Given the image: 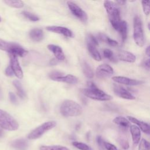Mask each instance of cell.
<instances>
[{
	"label": "cell",
	"instance_id": "6da1fadb",
	"mask_svg": "<svg viewBox=\"0 0 150 150\" xmlns=\"http://www.w3.org/2000/svg\"><path fill=\"white\" fill-rule=\"evenodd\" d=\"M87 88L83 89L82 92L84 96L98 101H109L112 100V97L98 88L92 81L87 82Z\"/></svg>",
	"mask_w": 150,
	"mask_h": 150
},
{
	"label": "cell",
	"instance_id": "7a4b0ae2",
	"mask_svg": "<svg viewBox=\"0 0 150 150\" xmlns=\"http://www.w3.org/2000/svg\"><path fill=\"white\" fill-rule=\"evenodd\" d=\"M104 6L105 8L112 27L114 29L118 30L121 21L120 9L117 4L111 1H105L104 2Z\"/></svg>",
	"mask_w": 150,
	"mask_h": 150
},
{
	"label": "cell",
	"instance_id": "3957f363",
	"mask_svg": "<svg viewBox=\"0 0 150 150\" xmlns=\"http://www.w3.org/2000/svg\"><path fill=\"white\" fill-rule=\"evenodd\" d=\"M60 112L64 117H76L82 113L83 109L81 105L76 101L66 100L60 105Z\"/></svg>",
	"mask_w": 150,
	"mask_h": 150
},
{
	"label": "cell",
	"instance_id": "277c9868",
	"mask_svg": "<svg viewBox=\"0 0 150 150\" xmlns=\"http://www.w3.org/2000/svg\"><path fill=\"white\" fill-rule=\"evenodd\" d=\"M0 50L8 52L11 54L23 57L28 54V51L23 49L19 45L13 43L6 42L0 39Z\"/></svg>",
	"mask_w": 150,
	"mask_h": 150
},
{
	"label": "cell",
	"instance_id": "5b68a950",
	"mask_svg": "<svg viewBox=\"0 0 150 150\" xmlns=\"http://www.w3.org/2000/svg\"><path fill=\"white\" fill-rule=\"evenodd\" d=\"M0 126L6 130L15 131L19 128V124L9 113L0 109Z\"/></svg>",
	"mask_w": 150,
	"mask_h": 150
},
{
	"label": "cell",
	"instance_id": "8992f818",
	"mask_svg": "<svg viewBox=\"0 0 150 150\" xmlns=\"http://www.w3.org/2000/svg\"><path fill=\"white\" fill-rule=\"evenodd\" d=\"M134 39L135 43L139 47H142L145 43L144 34L142 23L138 16L134 19Z\"/></svg>",
	"mask_w": 150,
	"mask_h": 150
},
{
	"label": "cell",
	"instance_id": "52a82bcc",
	"mask_svg": "<svg viewBox=\"0 0 150 150\" xmlns=\"http://www.w3.org/2000/svg\"><path fill=\"white\" fill-rule=\"evenodd\" d=\"M56 125V122L54 121L45 122L32 130L28 135L29 139H36L41 137L46 132L53 128Z\"/></svg>",
	"mask_w": 150,
	"mask_h": 150
},
{
	"label": "cell",
	"instance_id": "ba28073f",
	"mask_svg": "<svg viewBox=\"0 0 150 150\" xmlns=\"http://www.w3.org/2000/svg\"><path fill=\"white\" fill-rule=\"evenodd\" d=\"M67 5L73 15H74L83 22H87L88 19L87 13L80 6L71 1H67Z\"/></svg>",
	"mask_w": 150,
	"mask_h": 150
},
{
	"label": "cell",
	"instance_id": "9c48e42d",
	"mask_svg": "<svg viewBox=\"0 0 150 150\" xmlns=\"http://www.w3.org/2000/svg\"><path fill=\"white\" fill-rule=\"evenodd\" d=\"M10 63L11 68L13 71V74L18 78L22 79L23 76L22 70L20 66L18 57L16 56L13 54L10 55Z\"/></svg>",
	"mask_w": 150,
	"mask_h": 150
},
{
	"label": "cell",
	"instance_id": "30bf717a",
	"mask_svg": "<svg viewBox=\"0 0 150 150\" xmlns=\"http://www.w3.org/2000/svg\"><path fill=\"white\" fill-rule=\"evenodd\" d=\"M113 73L114 70L112 67L107 64H102L96 69V75L100 79L108 77Z\"/></svg>",
	"mask_w": 150,
	"mask_h": 150
},
{
	"label": "cell",
	"instance_id": "8fae6325",
	"mask_svg": "<svg viewBox=\"0 0 150 150\" xmlns=\"http://www.w3.org/2000/svg\"><path fill=\"white\" fill-rule=\"evenodd\" d=\"M112 79L113 81H114L117 83L124 84L127 86H137V85L141 84L142 83H144L143 81L132 79L126 77H123V76H114L112 77Z\"/></svg>",
	"mask_w": 150,
	"mask_h": 150
},
{
	"label": "cell",
	"instance_id": "7c38bea8",
	"mask_svg": "<svg viewBox=\"0 0 150 150\" xmlns=\"http://www.w3.org/2000/svg\"><path fill=\"white\" fill-rule=\"evenodd\" d=\"M113 90L115 94L118 97L127 100H134L135 97L124 87L118 84H114Z\"/></svg>",
	"mask_w": 150,
	"mask_h": 150
},
{
	"label": "cell",
	"instance_id": "4fadbf2b",
	"mask_svg": "<svg viewBox=\"0 0 150 150\" xmlns=\"http://www.w3.org/2000/svg\"><path fill=\"white\" fill-rule=\"evenodd\" d=\"M46 29L50 32L62 34L66 37H72V32L67 28L59 26H49L46 27Z\"/></svg>",
	"mask_w": 150,
	"mask_h": 150
},
{
	"label": "cell",
	"instance_id": "5bb4252c",
	"mask_svg": "<svg viewBox=\"0 0 150 150\" xmlns=\"http://www.w3.org/2000/svg\"><path fill=\"white\" fill-rule=\"evenodd\" d=\"M127 118L129 121L136 124L137 127L139 129H141L144 132H145L146 134H149V132H150L149 125L147 123L139 121L138 119L131 116H128Z\"/></svg>",
	"mask_w": 150,
	"mask_h": 150
},
{
	"label": "cell",
	"instance_id": "9a60e30c",
	"mask_svg": "<svg viewBox=\"0 0 150 150\" xmlns=\"http://www.w3.org/2000/svg\"><path fill=\"white\" fill-rule=\"evenodd\" d=\"M47 47L54 54V56L58 60L62 61L64 59V54L62 49L60 46L53 44H49L47 45Z\"/></svg>",
	"mask_w": 150,
	"mask_h": 150
},
{
	"label": "cell",
	"instance_id": "2e32d148",
	"mask_svg": "<svg viewBox=\"0 0 150 150\" xmlns=\"http://www.w3.org/2000/svg\"><path fill=\"white\" fill-rule=\"evenodd\" d=\"M118 58L120 60L129 63H134L136 60V57L134 54L125 50H120L118 53Z\"/></svg>",
	"mask_w": 150,
	"mask_h": 150
},
{
	"label": "cell",
	"instance_id": "e0dca14e",
	"mask_svg": "<svg viewBox=\"0 0 150 150\" xmlns=\"http://www.w3.org/2000/svg\"><path fill=\"white\" fill-rule=\"evenodd\" d=\"M87 45L88 50L91 57L96 61H100L101 60V56L96 47V45L89 42H87Z\"/></svg>",
	"mask_w": 150,
	"mask_h": 150
},
{
	"label": "cell",
	"instance_id": "ac0fdd59",
	"mask_svg": "<svg viewBox=\"0 0 150 150\" xmlns=\"http://www.w3.org/2000/svg\"><path fill=\"white\" fill-rule=\"evenodd\" d=\"M130 132L132 135V141L134 145H137L141 139V131L140 129L135 125H131L129 127Z\"/></svg>",
	"mask_w": 150,
	"mask_h": 150
},
{
	"label": "cell",
	"instance_id": "d6986e66",
	"mask_svg": "<svg viewBox=\"0 0 150 150\" xmlns=\"http://www.w3.org/2000/svg\"><path fill=\"white\" fill-rule=\"evenodd\" d=\"M30 39L35 42L41 41L44 37V34L42 29L38 28H35L32 29L29 33Z\"/></svg>",
	"mask_w": 150,
	"mask_h": 150
},
{
	"label": "cell",
	"instance_id": "ffe728a7",
	"mask_svg": "<svg viewBox=\"0 0 150 150\" xmlns=\"http://www.w3.org/2000/svg\"><path fill=\"white\" fill-rule=\"evenodd\" d=\"M54 81L63 82L68 84H76L78 82V79L77 77L72 74H67L65 76H61L54 79Z\"/></svg>",
	"mask_w": 150,
	"mask_h": 150
},
{
	"label": "cell",
	"instance_id": "44dd1931",
	"mask_svg": "<svg viewBox=\"0 0 150 150\" xmlns=\"http://www.w3.org/2000/svg\"><path fill=\"white\" fill-rule=\"evenodd\" d=\"M118 31L120 32L122 42H124L127 38L128 32V25L127 23L125 21H122L121 22Z\"/></svg>",
	"mask_w": 150,
	"mask_h": 150
},
{
	"label": "cell",
	"instance_id": "7402d4cb",
	"mask_svg": "<svg viewBox=\"0 0 150 150\" xmlns=\"http://www.w3.org/2000/svg\"><path fill=\"white\" fill-rule=\"evenodd\" d=\"M28 145L27 141L24 139H18L12 143V146L19 150H26Z\"/></svg>",
	"mask_w": 150,
	"mask_h": 150
},
{
	"label": "cell",
	"instance_id": "603a6c76",
	"mask_svg": "<svg viewBox=\"0 0 150 150\" xmlns=\"http://www.w3.org/2000/svg\"><path fill=\"white\" fill-rule=\"evenodd\" d=\"M112 122L124 128H127L128 127H129L131 125L129 121L126 118L121 116L115 117L113 120Z\"/></svg>",
	"mask_w": 150,
	"mask_h": 150
},
{
	"label": "cell",
	"instance_id": "cb8c5ba5",
	"mask_svg": "<svg viewBox=\"0 0 150 150\" xmlns=\"http://www.w3.org/2000/svg\"><path fill=\"white\" fill-rule=\"evenodd\" d=\"M82 69H83V73L89 79H91L94 77V73L93 71V70L87 62H84L83 63Z\"/></svg>",
	"mask_w": 150,
	"mask_h": 150
},
{
	"label": "cell",
	"instance_id": "d4e9b609",
	"mask_svg": "<svg viewBox=\"0 0 150 150\" xmlns=\"http://www.w3.org/2000/svg\"><path fill=\"white\" fill-rule=\"evenodd\" d=\"M7 5L15 8H21L23 6L24 4L22 1L18 0H5L4 1Z\"/></svg>",
	"mask_w": 150,
	"mask_h": 150
},
{
	"label": "cell",
	"instance_id": "484cf974",
	"mask_svg": "<svg viewBox=\"0 0 150 150\" xmlns=\"http://www.w3.org/2000/svg\"><path fill=\"white\" fill-rule=\"evenodd\" d=\"M13 86H15V87L16 88V90H17V93H18V96L21 98H24L26 96V94H25V93L22 88V86L21 84V83L17 80H15L13 81Z\"/></svg>",
	"mask_w": 150,
	"mask_h": 150
},
{
	"label": "cell",
	"instance_id": "4316f807",
	"mask_svg": "<svg viewBox=\"0 0 150 150\" xmlns=\"http://www.w3.org/2000/svg\"><path fill=\"white\" fill-rule=\"evenodd\" d=\"M40 150H69L67 147L61 145H42Z\"/></svg>",
	"mask_w": 150,
	"mask_h": 150
},
{
	"label": "cell",
	"instance_id": "83f0119b",
	"mask_svg": "<svg viewBox=\"0 0 150 150\" xmlns=\"http://www.w3.org/2000/svg\"><path fill=\"white\" fill-rule=\"evenodd\" d=\"M98 38L100 39H101V40L105 41L107 43H108L109 45H110L111 46H116L118 45V42L116 40L112 39L110 38H109L104 35H103V34L100 35Z\"/></svg>",
	"mask_w": 150,
	"mask_h": 150
},
{
	"label": "cell",
	"instance_id": "f1b7e54d",
	"mask_svg": "<svg viewBox=\"0 0 150 150\" xmlns=\"http://www.w3.org/2000/svg\"><path fill=\"white\" fill-rule=\"evenodd\" d=\"M72 144L74 146H75L76 148H77L80 150H93L90 146H89L87 144L81 142L74 141L72 143Z\"/></svg>",
	"mask_w": 150,
	"mask_h": 150
},
{
	"label": "cell",
	"instance_id": "f546056e",
	"mask_svg": "<svg viewBox=\"0 0 150 150\" xmlns=\"http://www.w3.org/2000/svg\"><path fill=\"white\" fill-rule=\"evenodd\" d=\"M103 54L104 57L109 59L110 61L116 62V59L114 56V53L112 50L109 49H105L103 50Z\"/></svg>",
	"mask_w": 150,
	"mask_h": 150
},
{
	"label": "cell",
	"instance_id": "4dcf8cb0",
	"mask_svg": "<svg viewBox=\"0 0 150 150\" xmlns=\"http://www.w3.org/2000/svg\"><path fill=\"white\" fill-rule=\"evenodd\" d=\"M22 15L25 18H26L27 19H28L29 20H30L31 21L35 22V21H38L39 20V18L38 16H36V15L32 13L29 12H28V11H23Z\"/></svg>",
	"mask_w": 150,
	"mask_h": 150
},
{
	"label": "cell",
	"instance_id": "1f68e13d",
	"mask_svg": "<svg viewBox=\"0 0 150 150\" xmlns=\"http://www.w3.org/2000/svg\"><path fill=\"white\" fill-rule=\"evenodd\" d=\"M150 145L149 142L144 138H142L139 144L138 150H149Z\"/></svg>",
	"mask_w": 150,
	"mask_h": 150
},
{
	"label": "cell",
	"instance_id": "d6a6232c",
	"mask_svg": "<svg viewBox=\"0 0 150 150\" xmlns=\"http://www.w3.org/2000/svg\"><path fill=\"white\" fill-rule=\"evenodd\" d=\"M118 142L120 144V145L122 146V148L123 149H127L129 148V143L128 141L127 140V139L124 137V136H120V138H118Z\"/></svg>",
	"mask_w": 150,
	"mask_h": 150
},
{
	"label": "cell",
	"instance_id": "836d02e7",
	"mask_svg": "<svg viewBox=\"0 0 150 150\" xmlns=\"http://www.w3.org/2000/svg\"><path fill=\"white\" fill-rule=\"evenodd\" d=\"M141 2L144 13L146 15H148L149 13V2L146 1H142Z\"/></svg>",
	"mask_w": 150,
	"mask_h": 150
},
{
	"label": "cell",
	"instance_id": "e575fe53",
	"mask_svg": "<svg viewBox=\"0 0 150 150\" xmlns=\"http://www.w3.org/2000/svg\"><path fill=\"white\" fill-rule=\"evenodd\" d=\"M63 75V73L60 72V71H53L52 72H51L50 74H49V77L50 78L54 80V79H55L56 78L58 77H60L61 76Z\"/></svg>",
	"mask_w": 150,
	"mask_h": 150
},
{
	"label": "cell",
	"instance_id": "d590c367",
	"mask_svg": "<svg viewBox=\"0 0 150 150\" xmlns=\"http://www.w3.org/2000/svg\"><path fill=\"white\" fill-rule=\"evenodd\" d=\"M104 147L107 150H117L116 146L109 142L104 141Z\"/></svg>",
	"mask_w": 150,
	"mask_h": 150
},
{
	"label": "cell",
	"instance_id": "8d00e7d4",
	"mask_svg": "<svg viewBox=\"0 0 150 150\" xmlns=\"http://www.w3.org/2000/svg\"><path fill=\"white\" fill-rule=\"evenodd\" d=\"M9 99H10V101L12 103L14 104H16L18 103V100H17V98L16 97V96L15 95L14 93H12V92H10L9 93Z\"/></svg>",
	"mask_w": 150,
	"mask_h": 150
},
{
	"label": "cell",
	"instance_id": "74e56055",
	"mask_svg": "<svg viewBox=\"0 0 150 150\" xmlns=\"http://www.w3.org/2000/svg\"><path fill=\"white\" fill-rule=\"evenodd\" d=\"M97 144H98V146L101 148H102V149L104 148V141L103 140L101 136H97Z\"/></svg>",
	"mask_w": 150,
	"mask_h": 150
},
{
	"label": "cell",
	"instance_id": "f35d334b",
	"mask_svg": "<svg viewBox=\"0 0 150 150\" xmlns=\"http://www.w3.org/2000/svg\"><path fill=\"white\" fill-rule=\"evenodd\" d=\"M5 74L7 76H9V77H11L13 75V71L11 69V67L10 66H8L6 68L5 70Z\"/></svg>",
	"mask_w": 150,
	"mask_h": 150
},
{
	"label": "cell",
	"instance_id": "ab89813d",
	"mask_svg": "<svg viewBox=\"0 0 150 150\" xmlns=\"http://www.w3.org/2000/svg\"><path fill=\"white\" fill-rule=\"evenodd\" d=\"M143 66L145 67V69L149 70V59H147L146 60L144 61V63H143Z\"/></svg>",
	"mask_w": 150,
	"mask_h": 150
},
{
	"label": "cell",
	"instance_id": "60d3db41",
	"mask_svg": "<svg viewBox=\"0 0 150 150\" xmlns=\"http://www.w3.org/2000/svg\"><path fill=\"white\" fill-rule=\"evenodd\" d=\"M145 53L147 54V56L149 57L150 56V51H149V46H147V47L145 49Z\"/></svg>",
	"mask_w": 150,
	"mask_h": 150
},
{
	"label": "cell",
	"instance_id": "b9f144b4",
	"mask_svg": "<svg viewBox=\"0 0 150 150\" xmlns=\"http://www.w3.org/2000/svg\"><path fill=\"white\" fill-rule=\"evenodd\" d=\"M125 2H126V1H116V3L118 4V5H124V4H125Z\"/></svg>",
	"mask_w": 150,
	"mask_h": 150
},
{
	"label": "cell",
	"instance_id": "7bdbcfd3",
	"mask_svg": "<svg viewBox=\"0 0 150 150\" xmlns=\"http://www.w3.org/2000/svg\"><path fill=\"white\" fill-rule=\"evenodd\" d=\"M57 63V62L56 61V60H54V59H53L52 60H51V62H50V64H56Z\"/></svg>",
	"mask_w": 150,
	"mask_h": 150
},
{
	"label": "cell",
	"instance_id": "ee69618b",
	"mask_svg": "<svg viewBox=\"0 0 150 150\" xmlns=\"http://www.w3.org/2000/svg\"><path fill=\"white\" fill-rule=\"evenodd\" d=\"M2 98V91L0 88V100H1Z\"/></svg>",
	"mask_w": 150,
	"mask_h": 150
},
{
	"label": "cell",
	"instance_id": "f6af8a7d",
	"mask_svg": "<svg viewBox=\"0 0 150 150\" xmlns=\"http://www.w3.org/2000/svg\"><path fill=\"white\" fill-rule=\"evenodd\" d=\"M2 134H3V132H2V129L0 128V137H1L2 135Z\"/></svg>",
	"mask_w": 150,
	"mask_h": 150
},
{
	"label": "cell",
	"instance_id": "bcb514c9",
	"mask_svg": "<svg viewBox=\"0 0 150 150\" xmlns=\"http://www.w3.org/2000/svg\"><path fill=\"white\" fill-rule=\"evenodd\" d=\"M1 21V17H0V22Z\"/></svg>",
	"mask_w": 150,
	"mask_h": 150
}]
</instances>
